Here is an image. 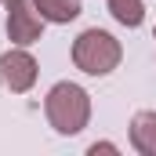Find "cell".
I'll return each mask as SVG.
<instances>
[{
    "label": "cell",
    "instance_id": "obj_1",
    "mask_svg": "<svg viewBox=\"0 0 156 156\" xmlns=\"http://www.w3.org/2000/svg\"><path fill=\"white\" fill-rule=\"evenodd\" d=\"M44 113L58 134H80L91 120V94L80 83H55L44 98Z\"/></svg>",
    "mask_w": 156,
    "mask_h": 156
},
{
    "label": "cell",
    "instance_id": "obj_2",
    "mask_svg": "<svg viewBox=\"0 0 156 156\" xmlns=\"http://www.w3.org/2000/svg\"><path fill=\"white\" fill-rule=\"evenodd\" d=\"M123 51H120V40L105 29H83L73 44V62H76L80 73L87 76H109L120 66Z\"/></svg>",
    "mask_w": 156,
    "mask_h": 156
},
{
    "label": "cell",
    "instance_id": "obj_3",
    "mask_svg": "<svg viewBox=\"0 0 156 156\" xmlns=\"http://www.w3.org/2000/svg\"><path fill=\"white\" fill-rule=\"evenodd\" d=\"M44 33V15L37 11L33 0H7V37L18 47L37 44Z\"/></svg>",
    "mask_w": 156,
    "mask_h": 156
},
{
    "label": "cell",
    "instance_id": "obj_4",
    "mask_svg": "<svg viewBox=\"0 0 156 156\" xmlns=\"http://www.w3.org/2000/svg\"><path fill=\"white\" fill-rule=\"evenodd\" d=\"M33 83H37V58L26 47L0 55V87H7L11 94H26Z\"/></svg>",
    "mask_w": 156,
    "mask_h": 156
},
{
    "label": "cell",
    "instance_id": "obj_5",
    "mask_svg": "<svg viewBox=\"0 0 156 156\" xmlns=\"http://www.w3.org/2000/svg\"><path fill=\"white\" fill-rule=\"evenodd\" d=\"M131 145L142 156H156V109H145L131 120Z\"/></svg>",
    "mask_w": 156,
    "mask_h": 156
},
{
    "label": "cell",
    "instance_id": "obj_6",
    "mask_svg": "<svg viewBox=\"0 0 156 156\" xmlns=\"http://www.w3.org/2000/svg\"><path fill=\"white\" fill-rule=\"evenodd\" d=\"M37 11L44 15V22H73L80 15V0H33Z\"/></svg>",
    "mask_w": 156,
    "mask_h": 156
},
{
    "label": "cell",
    "instance_id": "obj_7",
    "mask_svg": "<svg viewBox=\"0 0 156 156\" xmlns=\"http://www.w3.org/2000/svg\"><path fill=\"white\" fill-rule=\"evenodd\" d=\"M109 15L116 18L120 26L138 29L142 18H145V4H142V0H109Z\"/></svg>",
    "mask_w": 156,
    "mask_h": 156
},
{
    "label": "cell",
    "instance_id": "obj_8",
    "mask_svg": "<svg viewBox=\"0 0 156 156\" xmlns=\"http://www.w3.org/2000/svg\"><path fill=\"white\" fill-rule=\"evenodd\" d=\"M91 153L98 156V153H116V145H109V142H102V145H98V142H94V145H91Z\"/></svg>",
    "mask_w": 156,
    "mask_h": 156
},
{
    "label": "cell",
    "instance_id": "obj_9",
    "mask_svg": "<svg viewBox=\"0 0 156 156\" xmlns=\"http://www.w3.org/2000/svg\"><path fill=\"white\" fill-rule=\"evenodd\" d=\"M0 4H4V0H0Z\"/></svg>",
    "mask_w": 156,
    "mask_h": 156
}]
</instances>
